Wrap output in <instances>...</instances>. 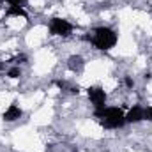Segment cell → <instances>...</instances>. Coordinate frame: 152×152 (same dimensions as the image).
Here are the masks:
<instances>
[{
    "mask_svg": "<svg viewBox=\"0 0 152 152\" xmlns=\"http://www.w3.org/2000/svg\"><path fill=\"white\" fill-rule=\"evenodd\" d=\"M85 39L90 42V46L94 50L110 51L118 42V32L115 30L113 27H110V25H99V27H94L85 36Z\"/></svg>",
    "mask_w": 152,
    "mask_h": 152,
    "instance_id": "6da1fadb",
    "label": "cell"
},
{
    "mask_svg": "<svg viewBox=\"0 0 152 152\" xmlns=\"http://www.w3.org/2000/svg\"><path fill=\"white\" fill-rule=\"evenodd\" d=\"M92 115L103 129H120L126 126V112L120 106L106 104L101 110H92Z\"/></svg>",
    "mask_w": 152,
    "mask_h": 152,
    "instance_id": "7a4b0ae2",
    "label": "cell"
},
{
    "mask_svg": "<svg viewBox=\"0 0 152 152\" xmlns=\"http://www.w3.org/2000/svg\"><path fill=\"white\" fill-rule=\"evenodd\" d=\"M48 32L53 37H60V39H67L73 36L75 32V23L67 18L62 16H53L48 21Z\"/></svg>",
    "mask_w": 152,
    "mask_h": 152,
    "instance_id": "3957f363",
    "label": "cell"
},
{
    "mask_svg": "<svg viewBox=\"0 0 152 152\" xmlns=\"http://www.w3.org/2000/svg\"><path fill=\"white\" fill-rule=\"evenodd\" d=\"M87 99L92 104V110H101L108 104V92L103 85H90L87 88Z\"/></svg>",
    "mask_w": 152,
    "mask_h": 152,
    "instance_id": "277c9868",
    "label": "cell"
},
{
    "mask_svg": "<svg viewBox=\"0 0 152 152\" xmlns=\"http://www.w3.org/2000/svg\"><path fill=\"white\" fill-rule=\"evenodd\" d=\"M140 122H145V106L134 103V104H131V106L127 108V112H126V124L136 126V124H140Z\"/></svg>",
    "mask_w": 152,
    "mask_h": 152,
    "instance_id": "5b68a950",
    "label": "cell"
},
{
    "mask_svg": "<svg viewBox=\"0 0 152 152\" xmlns=\"http://www.w3.org/2000/svg\"><path fill=\"white\" fill-rule=\"evenodd\" d=\"M21 117H23V110H21V106H20L18 103H11V104L4 110V113H2L4 122H16V120H20Z\"/></svg>",
    "mask_w": 152,
    "mask_h": 152,
    "instance_id": "8992f818",
    "label": "cell"
},
{
    "mask_svg": "<svg viewBox=\"0 0 152 152\" xmlns=\"http://www.w3.org/2000/svg\"><path fill=\"white\" fill-rule=\"evenodd\" d=\"M66 64H67V69L73 71V73H76V75L83 73V69H85V66H87L85 58H83L80 53H73V55H69V58H67Z\"/></svg>",
    "mask_w": 152,
    "mask_h": 152,
    "instance_id": "52a82bcc",
    "label": "cell"
},
{
    "mask_svg": "<svg viewBox=\"0 0 152 152\" xmlns=\"http://www.w3.org/2000/svg\"><path fill=\"white\" fill-rule=\"evenodd\" d=\"M30 0H5V5H23L25 7V4H28Z\"/></svg>",
    "mask_w": 152,
    "mask_h": 152,
    "instance_id": "ba28073f",
    "label": "cell"
},
{
    "mask_svg": "<svg viewBox=\"0 0 152 152\" xmlns=\"http://www.w3.org/2000/svg\"><path fill=\"white\" fill-rule=\"evenodd\" d=\"M145 122H152V104L145 106Z\"/></svg>",
    "mask_w": 152,
    "mask_h": 152,
    "instance_id": "9c48e42d",
    "label": "cell"
},
{
    "mask_svg": "<svg viewBox=\"0 0 152 152\" xmlns=\"http://www.w3.org/2000/svg\"><path fill=\"white\" fill-rule=\"evenodd\" d=\"M2 71H4V66H2V62H0V73H2Z\"/></svg>",
    "mask_w": 152,
    "mask_h": 152,
    "instance_id": "30bf717a",
    "label": "cell"
}]
</instances>
